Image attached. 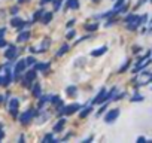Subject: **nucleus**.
<instances>
[{
    "label": "nucleus",
    "mask_w": 152,
    "mask_h": 143,
    "mask_svg": "<svg viewBox=\"0 0 152 143\" xmlns=\"http://www.w3.org/2000/svg\"><path fill=\"white\" fill-rule=\"evenodd\" d=\"M0 102H2V97H0Z\"/></svg>",
    "instance_id": "34"
},
{
    "label": "nucleus",
    "mask_w": 152,
    "mask_h": 143,
    "mask_svg": "<svg viewBox=\"0 0 152 143\" xmlns=\"http://www.w3.org/2000/svg\"><path fill=\"white\" fill-rule=\"evenodd\" d=\"M98 27V24L97 22H94V24H88V26H85V29L88 30V31H93V30H96Z\"/></svg>",
    "instance_id": "18"
},
{
    "label": "nucleus",
    "mask_w": 152,
    "mask_h": 143,
    "mask_svg": "<svg viewBox=\"0 0 152 143\" xmlns=\"http://www.w3.org/2000/svg\"><path fill=\"white\" fill-rule=\"evenodd\" d=\"M67 51H69V45H63V46H61V49L57 52V57H61L63 54H66Z\"/></svg>",
    "instance_id": "13"
},
{
    "label": "nucleus",
    "mask_w": 152,
    "mask_h": 143,
    "mask_svg": "<svg viewBox=\"0 0 152 143\" xmlns=\"http://www.w3.org/2000/svg\"><path fill=\"white\" fill-rule=\"evenodd\" d=\"M11 24H12V26H14V27H19V26H21V24H23V21H21L19 18H14V19L11 21Z\"/></svg>",
    "instance_id": "17"
},
{
    "label": "nucleus",
    "mask_w": 152,
    "mask_h": 143,
    "mask_svg": "<svg viewBox=\"0 0 152 143\" xmlns=\"http://www.w3.org/2000/svg\"><path fill=\"white\" fill-rule=\"evenodd\" d=\"M15 55H16V48H15V46L12 45V46L9 48V49H8V51L5 52V57H6V58H11V60H12V58H14Z\"/></svg>",
    "instance_id": "7"
},
{
    "label": "nucleus",
    "mask_w": 152,
    "mask_h": 143,
    "mask_svg": "<svg viewBox=\"0 0 152 143\" xmlns=\"http://www.w3.org/2000/svg\"><path fill=\"white\" fill-rule=\"evenodd\" d=\"M30 39V33L29 31H24V33H21L19 36H18V42H26V40H29Z\"/></svg>",
    "instance_id": "10"
},
{
    "label": "nucleus",
    "mask_w": 152,
    "mask_h": 143,
    "mask_svg": "<svg viewBox=\"0 0 152 143\" xmlns=\"http://www.w3.org/2000/svg\"><path fill=\"white\" fill-rule=\"evenodd\" d=\"M24 69H26V61H24V60L18 61V63H16V66H15V75H16V76H18V75H21Z\"/></svg>",
    "instance_id": "5"
},
{
    "label": "nucleus",
    "mask_w": 152,
    "mask_h": 143,
    "mask_svg": "<svg viewBox=\"0 0 152 143\" xmlns=\"http://www.w3.org/2000/svg\"><path fill=\"white\" fill-rule=\"evenodd\" d=\"M34 78H36V70L31 69V70L27 72V75H26V82H31V81H34Z\"/></svg>",
    "instance_id": "8"
},
{
    "label": "nucleus",
    "mask_w": 152,
    "mask_h": 143,
    "mask_svg": "<svg viewBox=\"0 0 152 143\" xmlns=\"http://www.w3.org/2000/svg\"><path fill=\"white\" fill-rule=\"evenodd\" d=\"M34 61H36V60H34L33 57H29V58L26 60V64H30V66H31V64H34Z\"/></svg>",
    "instance_id": "23"
},
{
    "label": "nucleus",
    "mask_w": 152,
    "mask_h": 143,
    "mask_svg": "<svg viewBox=\"0 0 152 143\" xmlns=\"http://www.w3.org/2000/svg\"><path fill=\"white\" fill-rule=\"evenodd\" d=\"M16 12H18V8H12V9H11V14H14V15H15Z\"/></svg>",
    "instance_id": "30"
},
{
    "label": "nucleus",
    "mask_w": 152,
    "mask_h": 143,
    "mask_svg": "<svg viewBox=\"0 0 152 143\" xmlns=\"http://www.w3.org/2000/svg\"><path fill=\"white\" fill-rule=\"evenodd\" d=\"M42 15H43V11H37V12L34 14V16H33V21H37V19H40V18H42Z\"/></svg>",
    "instance_id": "20"
},
{
    "label": "nucleus",
    "mask_w": 152,
    "mask_h": 143,
    "mask_svg": "<svg viewBox=\"0 0 152 143\" xmlns=\"http://www.w3.org/2000/svg\"><path fill=\"white\" fill-rule=\"evenodd\" d=\"M18 106H19V102H18L16 99H12V100L9 102V112H11L12 115H16V112H18Z\"/></svg>",
    "instance_id": "4"
},
{
    "label": "nucleus",
    "mask_w": 152,
    "mask_h": 143,
    "mask_svg": "<svg viewBox=\"0 0 152 143\" xmlns=\"http://www.w3.org/2000/svg\"><path fill=\"white\" fill-rule=\"evenodd\" d=\"M61 2H63V0H54V11L60 9V6H61Z\"/></svg>",
    "instance_id": "21"
},
{
    "label": "nucleus",
    "mask_w": 152,
    "mask_h": 143,
    "mask_svg": "<svg viewBox=\"0 0 152 143\" xmlns=\"http://www.w3.org/2000/svg\"><path fill=\"white\" fill-rule=\"evenodd\" d=\"M90 112H91V107H86L85 110H82V112H81V118H85V116L88 115Z\"/></svg>",
    "instance_id": "22"
},
{
    "label": "nucleus",
    "mask_w": 152,
    "mask_h": 143,
    "mask_svg": "<svg viewBox=\"0 0 152 143\" xmlns=\"http://www.w3.org/2000/svg\"><path fill=\"white\" fill-rule=\"evenodd\" d=\"M49 67V64H36L34 66V70L37 72V70H46Z\"/></svg>",
    "instance_id": "16"
},
{
    "label": "nucleus",
    "mask_w": 152,
    "mask_h": 143,
    "mask_svg": "<svg viewBox=\"0 0 152 143\" xmlns=\"http://www.w3.org/2000/svg\"><path fill=\"white\" fill-rule=\"evenodd\" d=\"M36 115V112L33 110V109H30V110H27V112H24L23 115H21V118H19V121L23 122V124H27L30 119H33V116Z\"/></svg>",
    "instance_id": "1"
},
{
    "label": "nucleus",
    "mask_w": 152,
    "mask_h": 143,
    "mask_svg": "<svg viewBox=\"0 0 152 143\" xmlns=\"http://www.w3.org/2000/svg\"><path fill=\"white\" fill-rule=\"evenodd\" d=\"M94 2H100V0H94Z\"/></svg>",
    "instance_id": "33"
},
{
    "label": "nucleus",
    "mask_w": 152,
    "mask_h": 143,
    "mask_svg": "<svg viewBox=\"0 0 152 143\" xmlns=\"http://www.w3.org/2000/svg\"><path fill=\"white\" fill-rule=\"evenodd\" d=\"M51 19H52V14H51V12H48V14L43 12V15H42V22H43V24H48Z\"/></svg>",
    "instance_id": "9"
},
{
    "label": "nucleus",
    "mask_w": 152,
    "mask_h": 143,
    "mask_svg": "<svg viewBox=\"0 0 152 143\" xmlns=\"http://www.w3.org/2000/svg\"><path fill=\"white\" fill-rule=\"evenodd\" d=\"M106 94H107V92H106V89H101V91H100V94L94 99V103H96V104H98V103L104 102V100H106Z\"/></svg>",
    "instance_id": "6"
},
{
    "label": "nucleus",
    "mask_w": 152,
    "mask_h": 143,
    "mask_svg": "<svg viewBox=\"0 0 152 143\" xmlns=\"http://www.w3.org/2000/svg\"><path fill=\"white\" fill-rule=\"evenodd\" d=\"M43 142H45V143H46V142H54V139H52V136H51V134H48V136H45Z\"/></svg>",
    "instance_id": "24"
},
{
    "label": "nucleus",
    "mask_w": 152,
    "mask_h": 143,
    "mask_svg": "<svg viewBox=\"0 0 152 143\" xmlns=\"http://www.w3.org/2000/svg\"><path fill=\"white\" fill-rule=\"evenodd\" d=\"M33 94H34V97H40V85L36 84L34 88H33Z\"/></svg>",
    "instance_id": "14"
},
{
    "label": "nucleus",
    "mask_w": 152,
    "mask_h": 143,
    "mask_svg": "<svg viewBox=\"0 0 152 143\" xmlns=\"http://www.w3.org/2000/svg\"><path fill=\"white\" fill-rule=\"evenodd\" d=\"M0 46H6V42H5L3 37H0Z\"/></svg>",
    "instance_id": "27"
},
{
    "label": "nucleus",
    "mask_w": 152,
    "mask_h": 143,
    "mask_svg": "<svg viewBox=\"0 0 152 143\" xmlns=\"http://www.w3.org/2000/svg\"><path fill=\"white\" fill-rule=\"evenodd\" d=\"M5 31H6V29H0V37H3Z\"/></svg>",
    "instance_id": "28"
},
{
    "label": "nucleus",
    "mask_w": 152,
    "mask_h": 143,
    "mask_svg": "<svg viewBox=\"0 0 152 143\" xmlns=\"http://www.w3.org/2000/svg\"><path fill=\"white\" fill-rule=\"evenodd\" d=\"M79 107H81V104H78V103L70 104V106H66V107H63V113H66V115H72V113H75L76 110H79Z\"/></svg>",
    "instance_id": "3"
},
{
    "label": "nucleus",
    "mask_w": 152,
    "mask_h": 143,
    "mask_svg": "<svg viewBox=\"0 0 152 143\" xmlns=\"http://www.w3.org/2000/svg\"><path fill=\"white\" fill-rule=\"evenodd\" d=\"M3 139V131H2V128H0V140Z\"/></svg>",
    "instance_id": "31"
},
{
    "label": "nucleus",
    "mask_w": 152,
    "mask_h": 143,
    "mask_svg": "<svg viewBox=\"0 0 152 143\" xmlns=\"http://www.w3.org/2000/svg\"><path fill=\"white\" fill-rule=\"evenodd\" d=\"M63 127H64V119H60V122L54 127V131H61Z\"/></svg>",
    "instance_id": "15"
},
{
    "label": "nucleus",
    "mask_w": 152,
    "mask_h": 143,
    "mask_svg": "<svg viewBox=\"0 0 152 143\" xmlns=\"http://www.w3.org/2000/svg\"><path fill=\"white\" fill-rule=\"evenodd\" d=\"M73 36H75V30H72V31H69L66 37H67V39H73Z\"/></svg>",
    "instance_id": "25"
},
{
    "label": "nucleus",
    "mask_w": 152,
    "mask_h": 143,
    "mask_svg": "<svg viewBox=\"0 0 152 143\" xmlns=\"http://www.w3.org/2000/svg\"><path fill=\"white\" fill-rule=\"evenodd\" d=\"M122 3H124V0H118V2L115 3V9H118V8H119V6H121Z\"/></svg>",
    "instance_id": "26"
},
{
    "label": "nucleus",
    "mask_w": 152,
    "mask_h": 143,
    "mask_svg": "<svg viewBox=\"0 0 152 143\" xmlns=\"http://www.w3.org/2000/svg\"><path fill=\"white\" fill-rule=\"evenodd\" d=\"M106 49H107L106 46H101L100 49H96V51H93V52H91V55H93V57H98V55L104 54V52H106Z\"/></svg>",
    "instance_id": "11"
},
{
    "label": "nucleus",
    "mask_w": 152,
    "mask_h": 143,
    "mask_svg": "<svg viewBox=\"0 0 152 143\" xmlns=\"http://www.w3.org/2000/svg\"><path fill=\"white\" fill-rule=\"evenodd\" d=\"M18 2H19V3H23V2H29V0H18Z\"/></svg>",
    "instance_id": "32"
},
{
    "label": "nucleus",
    "mask_w": 152,
    "mask_h": 143,
    "mask_svg": "<svg viewBox=\"0 0 152 143\" xmlns=\"http://www.w3.org/2000/svg\"><path fill=\"white\" fill-rule=\"evenodd\" d=\"M118 116H119V110H118V109H113V110H111L109 113L104 116V121H106V122H113Z\"/></svg>",
    "instance_id": "2"
},
{
    "label": "nucleus",
    "mask_w": 152,
    "mask_h": 143,
    "mask_svg": "<svg viewBox=\"0 0 152 143\" xmlns=\"http://www.w3.org/2000/svg\"><path fill=\"white\" fill-rule=\"evenodd\" d=\"M67 6H69L70 9H78V8H79V0H69Z\"/></svg>",
    "instance_id": "12"
},
{
    "label": "nucleus",
    "mask_w": 152,
    "mask_h": 143,
    "mask_svg": "<svg viewBox=\"0 0 152 143\" xmlns=\"http://www.w3.org/2000/svg\"><path fill=\"white\" fill-rule=\"evenodd\" d=\"M76 92H78L76 87H69V88H67V94H69V95H75Z\"/></svg>",
    "instance_id": "19"
},
{
    "label": "nucleus",
    "mask_w": 152,
    "mask_h": 143,
    "mask_svg": "<svg viewBox=\"0 0 152 143\" xmlns=\"http://www.w3.org/2000/svg\"><path fill=\"white\" fill-rule=\"evenodd\" d=\"M51 0H40V5H46V3H49Z\"/></svg>",
    "instance_id": "29"
}]
</instances>
